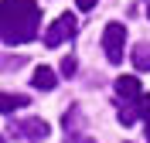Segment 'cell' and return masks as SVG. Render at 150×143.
I'll return each instance as SVG.
<instances>
[{"label": "cell", "instance_id": "cell-1", "mask_svg": "<svg viewBox=\"0 0 150 143\" xmlns=\"http://www.w3.org/2000/svg\"><path fill=\"white\" fill-rule=\"evenodd\" d=\"M41 31L38 0H0V41L4 44H28Z\"/></svg>", "mask_w": 150, "mask_h": 143}, {"label": "cell", "instance_id": "cell-2", "mask_svg": "<svg viewBox=\"0 0 150 143\" xmlns=\"http://www.w3.org/2000/svg\"><path fill=\"white\" fill-rule=\"evenodd\" d=\"M116 92H120V123L123 126H133L140 116L150 113V95L143 92L140 78L120 75V78H116Z\"/></svg>", "mask_w": 150, "mask_h": 143}, {"label": "cell", "instance_id": "cell-3", "mask_svg": "<svg viewBox=\"0 0 150 143\" xmlns=\"http://www.w3.org/2000/svg\"><path fill=\"white\" fill-rule=\"evenodd\" d=\"M123 48H126V27L120 20H109L106 31H103V51H106L109 65H120L123 61Z\"/></svg>", "mask_w": 150, "mask_h": 143}, {"label": "cell", "instance_id": "cell-4", "mask_svg": "<svg viewBox=\"0 0 150 143\" xmlns=\"http://www.w3.org/2000/svg\"><path fill=\"white\" fill-rule=\"evenodd\" d=\"M10 133L21 136V140H28V143H45L48 133H51V126H48L45 119L31 116V119H17V123H10Z\"/></svg>", "mask_w": 150, "mask_h": 143}, {"label": "cell", "instance_id": "cell-5", "mask_svg": "<svg viewBox=\"0 0 150 143\" xmlns=\"http://www.w3.org/2000/svg\"><path fill=\"white\" fill-rule=\"evenodd\" d=\"M75 31H79V20H75V14H62V17H58L55 24L45 31V44H48V48H58L62 41L75 38Z\"/></svg>", "mask_w": 150, "mask_h": 143}, {"label": "cell", "instance_id": "cell-6", "mask_svg": "<svg viewBox=\"0 0 150 143\" xmlns=\"http://www.w3.org/2000/svg\"><path fill=\"white\" fill-rule=\"evenodd\" d=\"M31 82H34V89H41V92H51V89L58 85V78H55V72H51V68H48V65L34 68V78H31Z\"/></svg>", "mask_w": 150, "mask_h": 143}, {"label": "cell", "instance_id": "cell-7", "mask_svg": "<svg viewBox=\"0 0 150 143\" xmlns=\"http://www.w3.org/2000/svg\"><path fill=\"white\" fill-rule=\"evenodd\" d=\"M130 61H133L137 72H150V44L147 41H140V44L130 51Z\"/></svg>", "mask_w": 150, "mask_h": 143}, {"label": "cell", "instance_id": "cell-8", "mask_svg": "<svg viewBox=\"0 0 150 143\" xmlns=\"http://www.w3.org/2000/svg\"><path fill=\"white\" fill-rule=\"evenodd\" d=\"M28 106V95L21 92H0V113H17Z\"/></svg>", "mask_w": 150, "mask_h": 143}, {"label": "cell", "instance_id": "cell-9", "mask_svg": "<svg viewBox=\"0 0 150 143\" xmlns=\"http://www.w3.org/2000/svg\"><path fill=\"white\" fill-rule=\"evenodd\" d=\"M62 123H65L68 133H82V109H79V106H68V113H65Z\"/></svg>", "mask_w": 150, "mask_h": 143}, {"label": "cell", "instance_id": "cell-10", "mask_svg": "<svg viewBox=\"0 0 150 143\" xmlns=\"http://www.w3.org/2000/svg\"><path fill=\"white\" fill-rule=\"evenodd\" d=\"M24 65V55H7V58H0V72H14V68Z\"/></svg>", "mask_w": 150, "mask_h": 143}, {"label": "cell", "instance_id": "cell-11", "mask_svg": "<svg viewBox=\"0 0 150 143\" xmlns=\"http://www.w3.org/2000/svg\"><path fill=\"white\" fill-rule=\"evenodd\" d=\"M75 68H79V61H75L72 55H65V58H62V75H75Z\"/></svg>", "mask_w": 150, "mask_h": 143}, {"label": "cell", "instance_id": "cell-12", "mask_svg": "<svg viewBox=\"0 0 150 143\" xmlns=\"http://www.w3.org/2000/svg\"><path fill=\"white\" fill-rule=\"evenodd\" d=\"M65 143H96V140H89V136H85V133H72V136H68Z\"/></svg>", "mask_w": 150, "mask_h": 143}, {"label": "cell", "instance_id": "cell-13", "mask_svg": "<svg viewBox=\"0 0 150 143\" xmlns=\"http://www.w3.org/2000/svg\"><path fill=\"white\" fill-rule=\"evenodd\" d=\"M75 4H79V10H92L99 0H75Z\"/></svg>", "mask_w": 150, "mask_h": 143}, {"label": "cell", "instance_id": "cell-14", "mask_svg": "<svg viewBox=\"0 0 150 143\" xmlns=\"http://www.w3.org/2000/svg\"><path fill=\"white\" fill-rule=\"evenodd\" d=\"M143 119H147V140H150V113H147V116H143Z\"/></svg>", "mask_w": 150, "mask_h": 143}, {"label": "cell", "instance_id": "cell-15", "mask_svg": "<svg viewBox=\"0 0 150 143\" xmlns=\"http://www.w3.org/2000/svg\"><path fill=\"white\" fill-rule=\"evenodd\" d=\"M0 143H4V136H0Z\"/></svg>", "mask_w": 150, "mask_h": 143}, {"label": "cell", "instance_id": "cell-16", "mask_svg": "<svg viewBox=\"0 0 150 143\" xmlns=\"http://www.w3.org/2000/svg\"><path fill=\"white\" fill-rule=\"evenodd\" d=\"M147 14H150V7H147Z\"/></svg>", "mask_w": 150, "mask_h": 143}]
</instances>
